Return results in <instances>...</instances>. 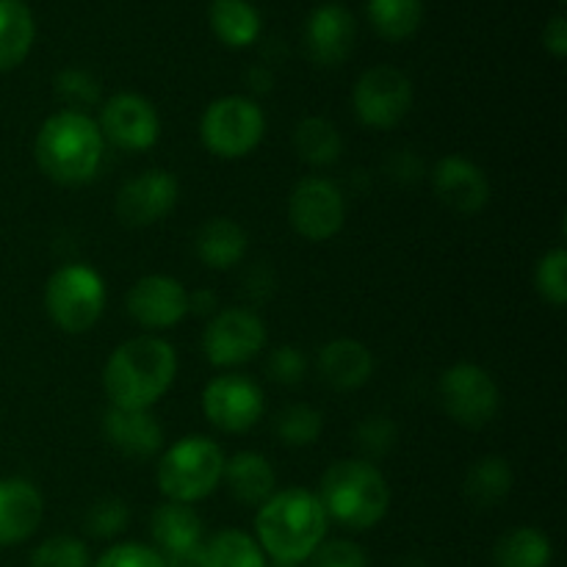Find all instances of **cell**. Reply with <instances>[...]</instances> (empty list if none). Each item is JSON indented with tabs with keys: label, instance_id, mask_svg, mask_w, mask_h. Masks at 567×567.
Returning a JSON list of instances; mask_svg holds the SVG:
<instances>
[{
	"label": "cell",
	"instance_id": "7bdbcfd3",
	"mask_svg": "<svg viewBox=\"0 0 567 567\" xmlns=\"http://www.w3.org/2000/svg\"><path fill=\"white\" fill-rule=\"evenodd\" d=\"M559 3H565V0H559Z\"/></svg>",
	"mask_w": 567,
	"mask_h": 567
},
{
	"label": "cell",
	"instance_id": "83f0119b",
	"mask_svg": "<svg viewBox=\"0 0 567 567\" xmlns=\"http://www.w3.org/2000/svg\"><path fill=\"white\" fill-rule=\"evenodd\" d=\"M554 546L546 532L535 526H515L496 543V567H551Z\"/></svg>",
	"mask_w": 567,
	"mask_h": 567
},
{
	"label": "cell",
	"instance_id": "44dd1931",
	"mask_svg": "<svg viewBox=\"0 0 567 567\" xmlns=\"http://www.w3.org/2000/svg\"><path fill=\"white\" fill-rule=\"evenodd\" d=\"M316 371L336 391H360L374 377V354L363 341L336 338L316 354Z\"/></svg>",
	"mask_w": 567,
	"mask_h": 567
},
{
	"label": "cell",
	"instance_id": "b9f144b4",
	"mask_svg": "<svg viewBox=\"0 0 567 567\" xmlns=\"http://www.w3.org/2000/svg\"><path fill=\"white\" fill-rule=\"evenodd\" d=\"M269 567H293V565H277V563H275V565H269Z\"/></svg>",
	"mask_w": 567,
	"mask_h": 567
},
{
	"label": "cell",
	"instance_id": "6da1fadb",
	"mask_svg": "<svg viewBox=\"0 0 567 567\" xmlns=\"http://www.w3.org/2000/svg\"><path fill=\"white\" fill-rule=\"evenodd\" d=\"M175 377V347L158 336H136L109 354L103 391L111 408L150 410L169 393Z\"/></svg>",
	"mask_w": 567,
	"mask_h": 567
},
{
	"label": "cell",
	"instance_id": "603a6c76",
	"mask_svg": "<svg viewBox=\"0 0 567 567\" xmlns=\"http://www.w3.org/2000/svg\"><path fill=\"white\" fill-rule=\"evenodd\" d=\"M249 236L230 216H214L203 221L194 236V252L210 271H230L247 258Z\"/></svg>",
	"mask_w": 567,
	"mask_h": 567
},
{
	"label": "cell",
	"instance_id": "cb8c5ba5",
	"mask_svg": "<svg viewBox=\"0 0 567 567\" xmlns=\"http://www.w3.org/2000/svg\"><path fill=\"white\" fill-rule=\"evenodd\" d=\"M37 39V20L25 0H0V72L28 59Z\"/></svg>",
	"mask_w": 567,
	"mask_h": 567
},
{
	"label": "cell",
	"instance_id": "ffe728a7",
	"mask_svg": "<svg viewBox=\"0 0 567 567\" xmlns=\"http://www.w3.org/2000/svg\"><path fill=\"white\" fill-rule=\"evenodd\" d=\"M103 432L111 446L131 460H150L164 452V426L150 410L111 408L103 415Z\"/></svg>",
	"mask_w": 567,
	"mask_h": 567
},
{
	"label": "cell",
	"instance_id": "ab89813d",
	"mask_svg": "<svg viewBox=\"0 0 567 567\" xmlns=\"http://www.w3.org/2000/svg\"><path fill=\"white\" fill-rule=\"evenodd\" d=\"M543 48L554 55V59H565L567 55V20L563 14L551 17L543 28Z\"/></svg>",
	"mask_w": 567,
	"mask_h": 567
},
{
	"label": "cell",
	"instance_id": "9c48e42d",
	"mask_svg": "<svg viewBox=\"0 0 567 567\" xmlns=\"http://www.w3.org/2000/svg\"><path fill=\"white\" fill-rule=\"evenodd\" d=\"M269 343L264 319L249 308H221L203 332V354L216 369H236L258 358Z\"/></svg>",
	"mask_w": 567,
	"mask_h": 567
},
{
	"label": "cell",
	"instance_id": "2e32d148",
	"mask_svg": "<svg viewBox=\"0 0 567 567\" xmlns=\"http://www.w3.org/2000/svg\"><path fill=\"white\" fill-rule=\"evenodd\" d=\"M432 188L449 210L474 216L491 203V181L485 169L465 155H443L432 169Z\"/></svg>",
	"mask_w": 567,
	"mask_h": 567
},
{
	"label": "cell",
	"instance_id": "d590c367",
	"mask_svg": "<svg viewBox=\"0 0 567 567\" xmlns=\"http://www.w3.org/2000/svg\"><path fill=\"white\" fill-rule=\"evenodd\" d=\"M399 426L393 424L388 415H369L354 426V443H358L363 460L374 463V460L385 457L393 446H396Z\"/></svg>",
	"mask_w": 567,
	"mask_h": 567
},
{
	"label": "cell",
	"instance_id": "d4e9b609",
	"mask_svg": "<svg viewBox=\"0 0 567 567\" xmlns=\"http://www.w3.org/2000/svg\"><path fill=\"white\" fill-rule=\"evenodd\" d=\"M513 482L515 476L507 460L498 454H487L468 468L463 493L476 509H493L513 493Z\"/></svg>",
	"mask_w": 567,
	"mask_h": 567
},
{
	"label": "cell",
	"instance_id": "8992f818",
	"mask_svg": "<svg viewBox=\"0 0 567 567\" xmlns=\"http://www.w3.org/2000/svg\"><path fill=\"white\" fill-rule=\"evenodd\" d=\"M44 310L66 336L89 332L105 310V280L94 266L66 264L48 277Z\"/></svg>",
	"mask_w": 567,
	"mask_h": 567
},
{
	"label": "cell",
	"instance_id": "d6986e66",
	"mask_svg": "<svg viewBox=\"0 0 567 567\" xmlns=\"http://www.w3.org/2000/svg\"><path fill=\"white\" fill-rule=\"evenodd\" d=\"M153 540L161 554H164L166 565L181 563V559L194 557L203 548V518L197 515L194 504L181 502H164L155 507L153 520Z\"/></svg>",
	"mask_w": 567,
	"mask_h": 567
},
{
	"label": "cell",
	"instance_id": "30bf717a",
	"mask_svg": "<svg viewBox=\"0 0 567 567\" xmlns=\"http://www.w3.org/2000/svg\"><path fill=\"white\" fill-rule=\"evenodd\" d=\"M352 105L360 125L391 131L413 109V81L399 66H369L354 83Z\"/></svg>",
	"mask_w": 567,
	"mask_h": 567
},
{
	"label": "cell",
	"instance_id": "9a60e30c",
	"mask_svg": "<svg viewBox=\"0 0 567 567\" xmlns=\"http://www.w3.org/2000/svg\"><path fill=\"white\" fill-rule=\"evenodd\" d=\"M125 310L144 330H169L188 316V288L177 277L144 275L127 291Z\"/></svg>",
	"mask_w": 567,
	"mask_h": 567
},
{
	"label": "cell",
	"instance_id": "d6a6232c",
	"mask_svg": "<svg viewBox=\"0 0 567 567\" xmlns=\"http://www.w3.org/2000/svg\"><path fill=\"white\" fill-rule=\"evenodd\" d=\"M535 288L540 299L551 308H565L567 302V249L554 247L537 260Z\"/></svg>",
	"mask_w": 567,
	"mask_h": 567
},
{
	"label": "cell",
	"instance_id": "8d00e7d4",
	"mask_svg": "<svg viewBox=\"0 0 567 567\" xmlns=\"http://www.w3.org/2000/svg\"><path fill=\"white\" fill-rule=\"evenodd\" d=\"M266 374H269L271 382H277V385H299V382H305V377H308V358H305V352L299 347H293V343H280V347H275L269 352V358H266Z\"/></svg>",
	"mask_w": 567,
	"mask_h": 567
},
{
	"label": "cell",
	"instance_id": "7402d4cb",
	"mask_svg": "<svg viewBox=\"0 0 567 567\" xmlns=\"http://www.w3.org/2000/svg\"><path fill=\"white\" fill-rule=\"evenodd\" d=\"M221 485L244 507H260L277 493V471L260 452H236L225 457Z\"/></svg>",
	"mask_w": 567,
	"mask_h": 567
},
{
	"label": "cell",
	"instance_id": "ac0fdd59",
	"mask_svg": "<svg viewBox=\"0 0 567 567\" xmlns=\"http://www.w3.org/2000/svg\"><path fill=\"white\" fill-rule=\"evenodd\" d=\"M44 515V498L31 480H0V548L20 546L37 535Z\"/></svg>",
	"mask_w": 567,
	"mask_h": 567
},
{
	"label": "cell",
	"instance_id": "277c9868",
	"mask_svg": "<svg viewBox=\"0 0 567 567\" xmlns=\"http://www.w3.org/2000/svg\"><path fill=\"white\" fill-rule=\"evenodd\" d=\"M316 496L324 507L327 520H336L349 532L374 529L391 509V485L385 474L377 463L363 457L336 460L321 474Z\"/></svg>",
	"mask_w": 567,
	"mask_h": 567
},
{
	"label": "cell",
	"instance_id": "836d02e7",
	"mask_svg": "<svg viewBox=\"0 0 567 567\" xmlns=\"http://www.w3.org/2000/svg\"><path fill=\"white\" fill-rule=\"evenodd\" d=\"M28 567H92V557L81 537L59 535L33 548Z\"/></svg>",
	"mask_w": 567,
	"mask_h": 567
},
{
	"label": "cell",
	"instance_id": "5b68a950",
	"mask_svg": "<svg viewBox=\"0 0 567 567\" xmlns=\"http://www.w3.org/2000/svg\"><path fill=\"white\" fill-rule=\"evenodd\" d=\"M225 452L208 435H186L158 454L155 482L166 502L197 504L221 485Z\"/></svg>",
	"mask_w": 567,
	"mask_h": 567
},
{
	"label": "cell",
	"instance_id": "f35d334b",
	"mask_svg": "<svg viewBox=\"0 0 567 567\" xmlns=\"http://www.w3.org/2000/svg\"><path fill=\"white\" fill-rule=\"evenodd\" d=\"M308 567H369V554L354 540H324L308 557Z\"/></svg>",
	"mask_w": 567,
	"mask_h": 567
},
{
	"label": "cell",
	"instance_id": "f1b7e54d",
	"mask_svg": "<svg viewBox=\"0 0 567 567\" xmlns=\"http://www.w3.org/2000/svg\"><path fill=\"white\" fill-rule=\"evenodd\" d=\"M293 150L305 164L332 166L343 153L341 131L324 116H305L293 127Z\"/></svg>",
	"mask_w": 567,
	"mask_h": 567
},
{
	"label": "cell",
	"instance_id": "e575fe53",
	"mask_svg": "<svg viewBox=\"0 0 567 567\" xmlns=\"http://www.w3.org/2000/svg\"><path fill=\"white\" fill-rule=\"evenodd\" d=\"M83 524H86V532L92 537H97V540H111V537L122 535L125 526L131 524V507H127V502H122V498L103 496L89 507Z\"/></svg>",
	"mask_w": 567,
	"mask_h": 567
},
{
	"label": "cell",
	"instance_id": "1f68e13d",
	"mask_svg": "<svg viewBox=\"0 0 567 567\" xmlns=\"http://www.w3.org/2000/svg\"><path fill=\"white\" fill-rule=\"evenodd\" d=\"M53 92L55 97L64 100L66 111H83L100 105V83L97 78L89 70H81V66H66L59 75L53 78Z\"/></svg>",
	"mask_w": 567,
	"mask_h": 567
},
{
	"label": "cell",
	"instance_id": "f546056e",
	"mask_svg": "<svg viewBox=\"0 0 567 567\" xmlns=\"http://www.w3.org/2000/svg\"><path fill=\"white\" fill-rule=\"evenodd\" d=\"M369 20L380 37L402 42L419 31L424 0H369Z\"/></svg>",
	"mask_w": 567,
	"mask_h": 567
},
{
	"label": "cell",
	"instance_id": "74e56055",
	"mask_svg": "<svg viewBox=\"0 0 567 567\" xmlns=\"http://www.w3.org/2000/svg\"><path fill=\"white\" fill-rule=\"evenodd\" d=\"M92 567H169L164 554L147 543H114L105 548Z\"/></svg>",
	"mask_w": 567,
	"mask_h": 567
},
{
	"label": "cell",
	"instance_id": "8fae6325",
	"mask_svg": "<svg viewBox=\"0 0 567 567\" xmlns=\"http://www.w3.org/2000/svg\"><path fill=\"white\" fill-rule=\"evenodd\" d=\"M288 221L305 241H330L347 225V199L327 177H302L288 197Z\"/></svg>",
	"mask_w": 567,
	"mask_h": 567
},
{
	"label": "cell",
	"instance_id": "52a82bcc",
	"mask_svg": "<svg viewBox=\"0 0 567 567\" xmlns=\"http://www.w3.org/2000/svg\"><path fill=\"white\" fill-rule=\"evenodd\" d=\"M266 136V114L258 100L244 94H225L203 111L199 138L210 155L238 161L252 155Z\"/></svg>",
	"mask_w": 567,
	"mask_h": 567
},
{
	"label": "cell",
	"instance_id": "4fadbf2b",
	"mask_svg": "<svg viewBox=\"0 0 567 567\" xmlns=\"http://www.w3.org/2000/svg\"><path fill=\"white\" fill-rule=\"evenodd\" d=\"M100 133L125 153H147L161 138L158 109L136 92L111 94L100 109Z\"/></svg>",
	"mask_w": 567,
	"mask_h": 567
},
{
	"label": "cell",
	"instance_id": "60d3db41",
	"mask_svg": "<svg viewBox=\"0 0 567 567\" xmlns=\"http://www.w3.org/2000/svg\"><path fill=\"white\" fill-rule=\"evenodd\" d=\"M188 313H216V297L210 291H192L188 293Z\"/></svg>",
	"mask_w": 567,
	"mask_h": 567
},
{
	"label": "cell",
	"instance_id": "4dcf8cb0",
	"mask_svg": "<svg viewBox=\"0 0 567 567\" xmlns=\"http://www.w3.org/2000/svg\"><path fill=\"white\" fill-rule=\"evenodd\" d=\"M321 432H324V415L313 404L293 402L288 408H282L275 419V435L288 449L316 446Z\"/></svg>",
	"mask_w": 567,
	"mask_h": 567
},
{
	"label": "cell",
	"instance_id": "5bb4252c",
	"mask_svg": "<svg viewBox=\"0 0 567 567\" xmlns=\"http://www.w3.org/2000/svg\"><path fill=\"white\" fill-rule=\"evenodd\" d=\"M181 199V183L169 169H144L122 183L116 192V216L127 227H153L175 210Z\"/></svg>",
	"mask_w": 567,
	"mask_h": 567
},
{
	"label": "cell",
	"instance_id": "7c38bea8",
	"mask_svg": "<svg viewBox=\"0 0 567 567\" xmlns=\"http://www.w3.org/2000/svg\"><path fill=\"white\" fill-rule=\"evenodd\" d=\"M266 413L264 388L247 374H219L205 385L203 415L214 430L244 435Z\"/></svg>",
	"mask_w": 567,
	"mask_h": 567
},
{
	"label": "cell",
	"instance_id": "ba28073f",
	"mask_svg": "<svg viewBox=\"0 0 567 567\" xmlns=\"http://www.w3.org/2000/svg\"><path fill=\"white\" fill-rule=\"evenodd\" d=\"M437 396L454 424L465 430H485L502 408V391L485 365L454 363L437 382Z\"/></svg>",
	"mask_w": 567,
	"mask_h": 567
},
{
	"label": "cell",
	"instance_id": "4316f807",
	"mask_svg": "<svg viewBox=\"0 0 567 567\" xmlns=\"http://www.w3.org/2000/svg\"><path fill=\"white\" fill-rule=\"evenodd\" d=\"M203 567H269L260 543L241 529H221L199 548Z\"/></svg>",
	"mask_w": 567,
	"mask_h": 567
},
{
	"label": "cell",
	"instance_id": "3957f363",
	"mask_svg": "<svg viewBox=\"0 0 567 567\" xmlns=\"http://www.w3.org/2000/svg\"><path fill=\"white\" fill-rule=\"evenodd\" d=\"M105 155V138L97 120L83 111H55L37 131L33 158L39 169L61 186H83L97 175Z\"/></svg>",
	"mask_w": 567,
	"mask_h": 567
},
{
	"label": "cell",
	"instance_id": "7a4b0ae2",
	"mask_svg": "<svg viewBox=\"0 0 567 567\" xmlns=\"http://www.w3.org/2000/svg\"><path fill=\"white\" fill-rule=\"evenodd\" d=\"M330 520L319 496L305 487L277 491L255 515V540L277 565L308 563L310 554L324 543Z\"/></svg>",
	"mask_w": 567,
	"mask_h": 567
},
{
	"label": "cell",
	"instance_id": "484cf974",
	"mask_svg": "<svg viewBox=\"0 0 567 567\" xmlns=\"http://www.w3.org/2000/svg\"><path fill=\"white\" fill-rule=\"evenodd\" d=\"M208 20L227 48H249L260 37V11L249 0H210Z\"/></svg>",
	"mask_w": 567,
	"mask_h": 567
},
{
	"label": "cell",
	"instance_id": "e0dca14e",
	"mask_svg": "<svg viewBox=\"0 0 567 567\" xmlns=\"http://www.w3.org/2000/svg\"><path fill=\"white\" fill-rule=\"evenodd\" d=\"M358 39V22L352 11L341 3H324L308 17L305 25V44L316 64L338 66L352 55Z\"/></svg>",
	"mask_w": 567,
	"mask_h": 567
}]
</instances>
